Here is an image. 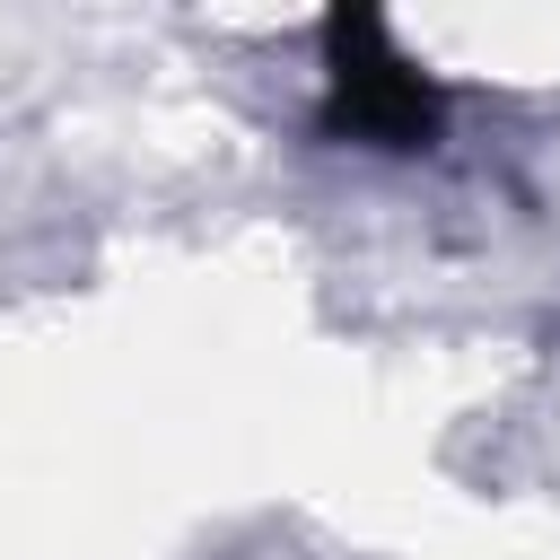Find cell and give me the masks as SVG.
<instances>
[{
	"instance_id": "cell-1",
	"label": "cell",
	"mask_w": 560,
	"mask_h": 560,
	"mask_svg": "<svg viewBox=\"0 0 560 560\" xmlns=\"http://www.w3.org/2000/svg\"><path fill=\"white\" fill-rule=\"evenodd\" d=\"M446 122V96L429 70H411L385 35L376 9H332L324 18V140H359V149H429Z\"/></svg>"
}]
</instances>
